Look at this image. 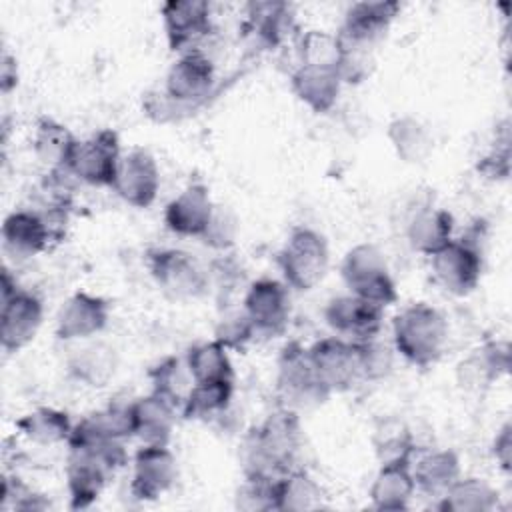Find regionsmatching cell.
<instances>
[{"mask_svg": "<svg viewBox=\"0 0 512 512\" xmlns=\"http://www.w3.org/2000/svg\"><path fill=\"white\" fill-rule=\"evenodd\" d=\"M300 414L288 408H276L258 426H254L242 442L240 460L246 476L282 478L298 468L296 460L302 450Z\"/></svg>", "mask_w": 512, "mask_h": 512, "instance_id": "cell-1", "label": "cell"}, {"mask_svg": "<svg viewBox=\"0 0 512 512\" xmlns=\"http://www.w3.org/2000/svg\"><path fill=\"white\" fill-rule=\"evenodd\" d=\"M66 488L72 510L90 508L114 474L126 466L124 440L70 436L66 442Z\"/></svg>", "mask_w": 512, "mask_h": 512, "instance_id": "cell-2", "label": "cell"}, {"mask_svg": "<svg viewBox=\"0 0 512 512\" xmlns=\"http://www.w3.org/2000/svg\"><path fill=\"white\" fill-rule=\"evenodd\" d=\"M400 10L402 4L396 0H364L346 8L340 30L336 32L344 52L340 66L344 82L362 78L368 54L388 34Z\"/></svg>", "mask_w": 512, "mask_h": 512, "instance_id": "cell-3", "label": "cell"}, {"mask_svg": "<svg viewBox=\"0 0 512 512\" xmlns=\"http://www.w3.org/2000/svg\"><path fill=\"white\" fill-rule=\"evenodd\" d=\"M392 344L410 366H434L446 352L448 322L432 304L414 302L394 316Z\"/></svg>", "mask_w": 512, "mask_h": 512, "instance_id": "cell-4", "label": "cell"}, {"mask_svg": "<svg viewBox=\"0 0 512 512\" xmlns=\"http://www.w3.org/2000/svg\"><path fill=\"white\" fill-rule=\"evenodd\" d=\"M278 266L288 288L298 292L316 288L330 268L326 236L310 226L292 228L278 252Z\"/></svg>", "mask_w": 512, "mask_h": 512, "instance_id": "cell-5", "label": "cell"}, {"mask_svg": "<svg viewBox=\"0 0 512 512\" xmlns=\"http://www.w3.org/2000/svg\"><path fill=\"white\" fill-rule=\"evenodd\" d=\"M308 356L316 376L330 396L336 392H346L368 380L366 342H354L334 334L310 344Z\"/></svg>", "mask_w": 512, "mask_h": 512, "instance_id": "cell-6", "label": "cell"}, {"mask_svg": "<svg viewBox=\"0 0 512 512\" xmlns=\"http://www.w3.org/2000/svg\"><path fill=\"white\" fill-rule=\"evenodd\" d=\"M276 398L280 408L300 414V410L314 408L330 398L308 356V346L292 340L288 342L276 362Z\"/></svg>", "mask_w": 512, "mask_h": 512, "instance_id": "cell-7", "label": "cell"}, {"mask_svg": "<svg viewBox=\"0 0 512 512\" xmlns=\"http://www.w3.org/2000/svg\"><path fill=\"white\" fill-rule=\"evenodd\" d=\"M44 318L42 300L20 288L8 268L0 278V342L2 350L12 354L26 348L38 334Z\"/></svg>", "mask_w": 512, "mask_h": 512, "instance_id": "cell-8", "label": "cell"}, {"mask_svg": "<svg viewBox=\"0 0 512 512\" xmlns=\"http://www.w3.org/2000/svg\"><path fill=\"white\" fill-rule=\"evenodd\" d=\"M340 276L350 294L370 300L382 308L398 300L396 282L378 246L362 242L352 246L340 264Z\"/></svg>", "mask_w": 512, "mask_h": 512, "instance_id": "cell-9", "label": "cell"}, {"mask_svg": "<svg viewBox=\"0 0 512 512\" xmlns=\"http://www.w3.org/2000/svg\"><path fill=\"white\" fill-rule=\"evenodd\" d=\"M216 86V68L212 60L200 50H186L170 64L162 94L178 108L180 116L200 108Z\"/></svg>", "mask_w": 512, "mask_h": 512, "instance_id": "cell-10", "label": "cell"}, {"mask_svg": "<svg viewBox=\"0 0 512 512\" xmlns=\"http://www.w3.org/2000/svg\"><path fill=\"white\" fill-rule=\"evenodd\" d=\"M146 268L156 286L170 298L194 300L208 290V272L186 250L150 248L146 252Z\"/></svg>", "mask_w": 512, "mask_h": 512, "instance_id": "cell-11", "label": "cell"}, {"mask_svg": "<svg viewBox=\"0 0 512 512\" xmlns=\"http://www.w3.org/2000/svg\"><path fill=\"white\" fill-rule=\"evenodd\" d=\"M428 258L432 278L444 292L468 296L480 284L484 260L476 238H452Z\"/></svg>", "mask_w": 512, "mask_h": 512, "instance_id": "cell-12", "label": "cell"}, {"mask_svg": "<svg viewBox=\"0 0 512 512\" xmlns=\"http://www.w3.org/2000/svg\"><path fill=\"white\" fill-rule=\"evenodd\" d=\"M120 158L122 148L118 132L100 128L90 136L76 140L66 164V174L88 186L112 188Z\"/></svg>", "mask_w": 512, "mask_h": 512, "instance_id": "cell-13", "label": "cell"}, {"mask_svg": "<svg viewBox=\"0 0 512 512\" xmlns=\"http://www.w3.org/2000/svg\"><path fill=\"white\" fill-rule=\"evenodd\" d=\"M242 310L256 336H280L290 322V288L284 280L258 278L248 286Z\"/></svg>", "mask_w": 512, "mask_h": 512, "instance_id": "cell-14", "label": "cell"}, {"mask_svg": "<svg viewBox=\"0 0 512 512\" xmlns=\"http://www.w3.org/2000/svg\"><path fill=\"white\" fill-rule=\"evenodd\" d=\"M178 478V462L170 446L142 444L132 456L130 494L140 502L162 498Z\"/></svg>", "mask_w": 512, "mask_h": 512, "instance_id": "cell-15", "label": "cell"}, {"mask_svg": "<svg viewBox=\"0 0 512 512\" xmlns=\"http://www.w3.org/2000/svg\"><path fill=\"white\" fill-rule=\"evenodd\" d=\"M112 192L128 206L150 208L160 192V168L152 152L146 148L122 152Z\"/></svg>", "mask_w": 512, "mask_h": 512, "instance_id": "cell-16", "label": "cell"}, {"mask_svg": "<svg viewBox=\"0 0 512 512\" xmlns=\"http://www.w3.org/2000/svg\"><path fill=\"white\" fill-rule=\"evenodd\" d=\"M324 320L336 336L368 342L376 340L384 326V308L348 292L328 300Z\"/></svg>", "mask_w": 512, "mask_h": 512, "instance_id": "cell-17", "label": "cell"}, {"mask_svg": "<svg viewBox=\"0 0 512 512\" xmlns=\"http://www.w3.org/2000/svg\"><path fill=\"white\" fill-rule=\"evenodd\" d=\"M160 16L168 48L176 54L194 50L214 28L206 0H168L160 6Z\"/></svg>", "mask_w": 512, "mask_h": 512, "instance_id": "cell-18", "label": "cell"}, {"mask_svg": "<svg viewBox=\"0 0 512 512\" xmlns=\"http://www.w3.org/2000/svg\"><path fill=\"white\" fill-rule=\"evenodd\" d=\"M110 320V304L96 294L78 290L70 294L56 316V338L64 342L88 340L100 334Z\"/></svg>", "mask_w": 512, "mask_h": 512, "instance_id": "cell-19", "label": "cell"}, {"mask_svg": "<svg viewBox=\"0 0 512 512\" xmlns=\"http://www.w3.org/2000/svg\"><path fill=\"white\" fill-rule=\"evenodd\" d=\"M216 204L204 182H190L164 208L166 228L184 238H202L214 218Z\"/></svg>", "mask_w": 512, "mask_h": 512, "instance_id": "cell-20", "label": "cell"}, {"mask_svg": "<svg viewBox=\"0 0 512 512\" xmlns=\"http://www.w3.org/2000/svg\"><path fill=\"white\" fill-rule=\"evenodd\" d=\"M344 78L338 68L298 64L290 74L292 94L312 112L326 114L330 112L342 92Z\"/></svg>", "mask_w": 512, "mask_h": 512, "instance_id": "cell-21", "label": "cell"}, {"mask_svg": "<svg viewBox=\"0 0 512 512\" xmlns=\"http://www.w3.org/2000/svg\"><path fill=\"white\" fill-rule=\"evenodd\" d=\"M510 368V346L506 340H484L460 364L458 382L466 390H486Z\"/></svg>", "mask_w": 512, "mask_h": 512, "instance_id": "cell-22", "label": "cell"}, {"mask_svg": "<svg viewBox=\"0 0 512 512\" xmlns=\"http://www.w3.org/2000/svg\"><path fill=\"white\" fill-rule=\"evenodd\" d=\"M52 238L54 228L44 214L34 210H14L2 222L4 246L20 258H30L48 250Z\"/></svg>", "mask_w": 512, "mask_h": 512, "instance_id": "cell-23", "label": "cell"}, {"mask_svg": "<svg viewBox=\"0 0 512 512\" xmlns=\"http://www.w3.org/2000/svg\"><path fill=\"white\" fill-rule=\"evenodd\" d=\"M178 416H180V410L170 400L154 392L132 400L134 436L142 444L170 446Z\"/></svg>", "mask_w": 512, "mask_h": 512, "instance_id": "cell-24", "label": "cell"}, {"mask_svg": "<svg viewBox=\"0 0 512 512\" xmlns=\"http://www.w3.org/2000/svg\"><path fill=\"white\" fill-rule=\"evenodd\" d=\"M410 464L412 462L380 464L368 490L372 508L384 512H400L410 506V500L416 494V482Z\"/></svg>", "mask_w": 512, "mask_h": 512, "instance_id": "cell-25", "label": "cell"}, {"mask_svg": "<svg viewBox=\"0 0 512 512\" xmlns=\"http://www.w3.org/2000/svg\"><path fill=\"white\" fill-rule=\"evenodd\" d=\"M454 238V216L444 208L424 206L406 224V240L418 254L430 256Z\"/></svg>", "mask_w": 512, "mask_h": 512, "instance_id": "cell-26", "label": "cell"}, {"mask_svg": "<svg viewBox=\"0 0 512 512\" xmlns=\"http://www.w3.org/2000/svg\"><path fill=\"white\" fill-rule=\"evenodd\" d=\"M410 468L416 490L434 498H440L462 476L460 456L448 448L422 454L416 464H410Z\"/></svg>", "mask_w": 512, "mask_h": 512, "instance_id": "cell-27", "label": "cell"}, {"mask_svg": "<svg viewBox=\"0 0 512 512\" xmlns=\"http://www.w3.org/2000/svg\"><path fill=\"white\" fill-rule=\"evenodd\" d=\"M246 28L266 48H276L294 28V12L288 2L246 4Z\"/></svg>", "mask_w": 512, "mask_h": 512, "instance_id": "cell-28", "label": "cell"}, {"mask_svg": "<svg viewBox=\"0 0 512 512\" xmlns=\"http://www.w3.org/2000/svg\"><path fill=\"white\" fill-rule=\"evenodd\" d=\"M386 138L394 154L406 164H422L434 148L430 128L414 114H400L388 122Z\"/></svg>", "mask_w": 512, "mask_h": 512, "instance_id": "cell-29", "label": "cell"}, {"mask_svg": "<svg viewBox=\"0 0 512 512\" xmlns=\"http://www.w3.org/2000/svg\"><path fill=\"white\" fill-rule=\"evenodd\" d=\"M76 140L78 138L62 122L42 116L34 126L32 150L34 156L52 172H66V164Z\"/></svg>", "mask_w": 512, "mask_h": 512, "instance_id": "cell-30", "label": "cell"}, {"mask_svg": "<svg viewBox=\"0 0 512 512\" xmlns=\"http://www.w3.org/2000/svg\"><path fill=\"white\" fill-rule=\"evenodd\" d=\"M18 432L38 444V446H54L68 442L74 430V422L70 414L54 408V406H38L16 420Z\"/></svg>", "mask_w": 512, "mask_h": 512, "instance_id": "cell-31", "label": "cell"}, {"mask_svg": "<svg viewBox=\"0 0 512 512\" xmlns=\"http://www.w3.org/2000/svg\"><path fill=\"white\" fill-rule=\"evenodd\" d=\"M444 512H492L498 508V490L484 478L460 476L440 498Z\"/></svg>", "mask_w": 512, "mask_h": 512, "instance_id": "cell-32", "label": "cell"}, {"mask_svg": "<svg viewBox=\"0 0 512 512\" xmlns=\"http://www.w3.org/2000/svg\"><path fill=\"white\" fill-rule=\"evenodd\" d=\"M184 362L194 382H234L230 350L218 340H206L190 346Z\"/></svg>", "mask_w": 512, "mask_h": 512, "instance_id": "cell-33", "label": "cell"}, {"mask_svg": "<svg viewBox=\"0 0 512 512\" xmlns=\"http://www.w3.org/2000/svg\"><path fill=\"white\" fill-rule=\"evenodd\" d=\"M234 394V382H194L182 408L180 416L186 420H208L222 416Z\"/></svg>", "mask_w": 512, "mask_h": 512, "instance_id": "cell-34", "label": "cell"}, {"mask_svg": "<svg viewBox=\"0 0 512 512\" xmlns=\"http://www.w3.org/2000/svg\"><path fill=\"white\" fill-rule=\"evenodd\" d=\"M324 506L320 484L302 468H294L278 480V510L304 512Z\"/></svg>", "mask_w": 512, "mask_h": 512, "instance_id": "cell-35", "label": "cell"}, {"mask_svg": "<svg viewBox=\"0 0 512 512\" xmlns=\"http://www.w3.org/2000/svg\"><path fill=\"white\" fill-rule=\"evenodd\" d=\"M372 448L380 464L412 462L416 442L402 420L386 418L380 420L372 432Z\"/></svg>", "mask_w": 512, "mask_h": 512, "instance_id": "cell-36", "label": "cell"}, {"mask_svg": "<svg viewBox=\"0 0 512 512\" xmlns=\"http://www.w3.org/2000/svg\"><path fill=\"white\" fill-rule=\"evenodd\" d=\"M150 384L154 394L170 400L178 410L182 408L194 380L186 368V362L176 358V356H168L164 360H160L158 364H154L148 372Z\"/></svg>", "mask_w": 512, "mask_h": 512, "instance_id": "cell-37", "label": "cell"}, {"mask_svg": "<svg viewBox=\"0 0 512 512\" xmlns=\"http://www.w3.org/2000/svg\"><path fill=\"white\" fill-rule=\"evenodd\" d=\"M114 370H116L114 350L104 344L88 346L70 360V374L78 382H84L86 386H92V388L104 386L112 378Z\"/></svg>", "mask_w": 512, "mask_h": 512, "instance_id": "cell-38", "label": "cell"}, {"mask_svg": "<svg viewBox=\"0 0 512 512\" xmlns=\"http://www.w3.org/2000/svg\"><path fill=\"white\" fill-rule=\"evenodd\" d=\"M298 58L300 64H314V66H342V46L336 34L326 30H306L298 40Z\"/></svg>", "mask_w": 512, "mask_h": 512, "instance_id": "cell-39", "label": "cell"}, {"mask_svg": "<svg viewBox=\"0 0 512 512\" xmlns=\"http://www.w3.org/2000/svg\"><path fill=\"white\" fill-rule=\"evenodd\" d=\"M278 480L270 476H246L234 496L236 508L246 512L278 510Z\"/></svg>", "mask_w": 512, "mask_h": 512, "instance_id": "cell-40", "label": "cell"}, {"mask_svg": "<svg viewBox=\"0 0 512 512\" xmlns=\"http://www.w3.org/2000/svg\"><path fill=\"white\" fill-rule=\"evenodd\" d=\"M478 172L492 180H504L510 174V124L504 120L494 132L490 150L480 158Z\"/></svg>", "mask_w": 512, "mask_h": 512, "instance_id": "cell-41", "label": "cell"}, {"mask_svg": "<svg viewBox=\"0 0 512 512\" xmlns=\"http://www.w3.org/2000/svg\"><path fill=\"white\" fill-rule=\"evenodd\" d=\"M0 506L6 510H22V512H34V510H48L52 504L50 500L28 488L20 478H2V490H0Z\"/></svg>", "mask_w": 512, "mask_h": 512, "instance_id": "cell-42", "label": "cell"}, {"mask_svg": "<svg viewBox=\"0 0 512 512\" xmlns=\"http://www.w3.org/2000/svg\"><path fill=\"white\" fill-rule=\"evenodd\" d=\"M256 336L250 320L246 318L244 310L232 312L228 316H224L218 326H216V334L214 340H218L222 346H226L228 350H244L246 344Z\"/></svg>", "mask_w": 512, "mask_h": 512, "instance_id": "cell-43", "label": "cell"}, {"mask_svg": "<svg viewBox=\"0 0 512 512\" xmlns=\"http://www.w3.org/2000/svg\"><path fill=\"white\" fill-rule=\"evenodd\" d=\"M236 220L232 218V214L228 210H222L220 206H216L214 210V218L206 230V234L202 236V242L218 248V250H226L236 242Z\"/></svg>", "mask_w": 512, "mask_h": 512, "instance_id": "cell-44", "label": "cell"}, {"mask_svg": "<svg viewBox=\"0 0 512 512\" xmlns=\"http://www.w3.org/2000/svg\"><path fill=\"white\" fill-rule=\"evenodd\" d=\"M496 464L500 466L502 472H510L512 468V424L504 422L498 432L494 434L492 448H490Z\"/></svg>", "mask_w": 512, "mask_h": 512, "instance_id": "cell-45", "label": "cell"}, {"mask_svg": "<svg viewBox=\"0 0 512 512\" xmlns=\"http://www.w3.org/2000/svg\"><path fill=\"white\" fill-rule=\"evenodd\" d=\"M18 78H20V72H18L16 56L8 48H2V56H0V92L10 94L18 86Z\"/></svg>", "mask_w": 512, "mask_h": 512, "instance_id": "cell-46", "label": "cell"}]
</instances>
